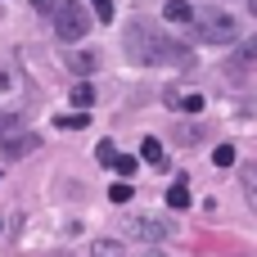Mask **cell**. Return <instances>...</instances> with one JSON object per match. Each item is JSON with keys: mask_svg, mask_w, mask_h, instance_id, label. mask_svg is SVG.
Wrapping results in <instances>:
<instances>
[{"mask_svg": "<svg viewBox=\"0 0 257 257\" xmlns=\"http://www.w3.org/2000/svg\"><path fill=\"white\" fill-rule=\"evenodd\" d=\"M122 50H126V59L131 63H190V50L185 45H176V41H167L154 23H145V18H136V23H126L122 27Z\"/></svg>", "mask_w": 257, "mask_h": 257, "instance_id": "obj_1", "label": "cell"}, {"mask_svg": "<svg viewBox=\"0 0 257 257\" xmlns=\"http://www.w3.org/2000/svg\"><path fill=\"white\" fill-rule=\"evenodd\" d=\"M194 36L208 41V45H226V41L239 36V18H235L230 9H203V14L194 18Z\"/></svg>", "mask_w": 257, "mask_h": 257, "instance_id": "obj_2", "label": "cell"}, {"mask_svg": "<svg viewBox=\"0 0 257 257\" xmlns=\"http://www.w3.org/2000/svg\"><path fill=\"white\" fill-rule=\"evenodd\" d=\"M54 32L59 41H81L90 32V14L81 0H59V14H54Z\"/></svg>", "mask_w": 257, "mask_h": 257, "instance_id": "obj_3", "label": "cell"}, {"mask_svg": "<svg viewBox=\"0 0 257 257\" xmlns=\"http://www.w3.org/2000/svg\"><path fill=\"white\" fill-rule=\"evenodd\" d=\"M126 230H131V235H140L145 244H163V239L172 235V226H167L163 217H149V212H140V217H131V221H126Z\"/></svg>", "mask_w": 257, "mask_h": 257, "instance_id": "obj_4", "label": "cell"}, {"mask_svg": "<svg viewBox=\"0 0 257 257\" xmlns=\"http://www.w3.org/2000/svg\"><path fill=\"white\" fill-rule=\"evenodd\" d=\"M36 136L27 131V126H18V131H9V136H0V154L5 158H23V154H36Z\"/></svg>", "mask_w": 257, "mask_h": 257, "instance_id": "obj_5", "label": "cell"}, {"mask_svg": "<svg viewBox=\"0 0 257 257\" xmlns=\"http://www.w3.org/2000/svg\"><path fill=\"white\" fill-rule=\"evenodd\" d=\"M23 90H27L23 72H18L14 63H0V104H14V99H18Z\"/></svg>", "mask_w": 257, "mask_h": 257, "instance_id": "obj_6", "label": "cell"}, {"mask_svg": "<svg viewBox=\"0 0 257 257\" xmlns=\"http://www.w3.org/2000/svg\"><path fill=\"white\" fill-rule=\"evenodd\" d=\"M163 18H167L172 27H194V18H199V14H194V9H190L185 0H167V9H163Z\"/></svg>", "mask_w": 257, "mask_h": 257, "instance_id": "obj_7", "label": "cell"}, {"mask_svg": "<svg viewBox=\"0 0 257 257\" xmlns=\"http://www.w3.org/2000/svg\"><path fill=\"white\" fill-rule=\"evenodd\" d=\"M68 68H72L77 77H90V72L99 68V54H95V50H77V54H68Z\"/></svg>", "mask_w": 257, "mask_h": 257, "instance_id": "obj_8", "label": "cell"}, {"mask_svg": "<svg viewBox=\"0 0 257 257\" xmlns=\"http://www.w3.org/2000/svg\"><path fill=\"white\" fill-rule=\"evenodd\" d=\"M72 104H77V113H86V108L95 104V86H90V81H77V86H72Z\"/></svg>", "mask_w": 257, "mask_h": 257, "instance_id": "obj_9", "label": "cell"}, {"mask_svg": "<svg viewBox=\"0 0 257 257\" xmlns=\"http://www.w3.org/2000/svg\"><path fill=\"white\" fill-rule=\"evenodd\" d=\"M167 208H176V212L190 208V190H185V181H172V185H167Z\"/></svg>", "mask_w": 257, "mask_h": 257, "instance_id": "obj_10", "label": "cell"}, {"mask_svg": "<svg viewBox=\"0 0 257 257\" xmlns=\"http://www.w3.org/2000/svg\"><path fill=\"white\" fill-rule=\"evenodd\" d=\"M239 185H244V194H248V203L257 208V163H244V172H239Z\"/></svg>", "mask_w": 257, "mask_h": 257, "instance_id": "obj_11", "label": "cell"}, {"mask_svg": "<svg viewBox=\"0 0 257 257\" xmlns=\"http://www.w3.org/2000/svg\"><path fill=\"white\" fill-rule=\"evenodd\" d=\"M90 257H122V244L117 239H95L90 244Z\"/></svg>", "mask_w": 257, "mask_h": 257, "instance_id": "obj_12", "label": "cell"}, {"mask_svg": "<svg viewBox=\"0 0 257 257\" xmlns=\"http://www.w3.org/2000/svg\"><path fill=\"white\" fill-rule=\"evenodd\" d=\"M54 126H63V131H81V126H90V117H86V113H63V117H54Z\"/></svg>", "mask_w": 257, "mask_h": 257, "instance_id": "obj_13", "label": "cell"}, {"mask_svg": "<svg viewBox=\"0 0 257 257\" xmlns=\"http://www.w3.org/2000/svg\"><path fill=\"white\" fill-rule=\"evenodd\" d=\"M167 104H172V108L181 104L185 113H199V108H203V95H181V99H176V95H167Z\"/></svg>", "mask_w": 257, "mask_h": 257, "instance_id": "obj_14", "label": "cell"}, {"mask_svg": "<svg viewBox=\"0 0 257 257\" xmlns=\"http://www.w3.org/2000/svg\"><path fill=\"white\" fill-rule=\"evenodd\" d=\"M95 158H99L104 167H117V158H122V154L113 149V140H99V149H95Z\"/></svg>", "mask_w": 257, "mask_h": 257, "instance_id": "obj_15", "label": "cell"}, {"mask_svg": "<svg viewBox=\"0 0 257 257\" xmlns=\"http://www.w3.org/2000/svg\"><path fill=\"white\" fill-rule=\"evenodd\" d=\"M140 154H145V163H154V167H163V145H158L154 136H149V140L140 145Z\"/></svg>", "mask_w": 257, "mask_h": 257, "instance_id": "obj_16", "label": "cell"}, {"mask_svg": "<svg viewBox=\"0 0 257 257\" xmlns=\"http://www.w3.org/2000/svg\"><path fill=\"white\" fill-rule=\"evenodd\" d=\"M212 163L217 167H235V145H217L212 149Z\"/></svg>", "mask_w": 257, "mask_h": 257, "instance_id": "obj_17", "label": "cell"}, {"mask_svg": "<svg viewBox=\"0 0 257 257\" xmlns=\"http://www.w3.org/2000/svg\"><path fill=\"white\" fill-rule=\"evenodd\" d=\"M108 199H113V203H117V208H122V203H131V199H136V194H131V185H126V181H117V185H113V190H108Z\"/></svg>", "mask_w": 257, "mask_h": 257, "instance_id": "obj_18", "label": "cell"}, {"mask_svg": "<svg viewBox=\"0 0 257 257\" xmlns=\"http://www.w3.org/2000/svg\"><path fill=\"white\" fill-rule=\"evenodd\" d=\"M136 167H140V158H131V154L117 158V176H136Z\"/></svg>", "mask_w": 257, "mask_h": 257, "instance_id": "obj_19", "label": "cell"}, {"mask_svg": "<svg viewBox=\"0 0 257 257\" xmlns=\"http://www.w3.org/2000/svg\"><path fill=\"white\" fill-rule=\"evenodd\" d=\"M32 9L45 14V18H54V14H59V0H32Z\"/></svg>", "mask_w": 257, "mask_h": 257, "instance_id": "obj_20", "label": "cell"}, {"mask_svg": "<svg viewBox=\"0 0 257 257\" xmlns=\"http://www.w3.org/2000/svg\"><path fill=\"white\" fill-rule=\"evenodd\" d=\"M90 9H95V18H104V23L113 18V0H90Z\"/></svg>", "mask_w": 257, "mask_h": 257, "instance_id": "obj_21", "label": "cell"}, {"mask_svg": "<svg viewBox=\"0 0 257 257\" xmlns=\"http://www.w3.org/2000/svg\"><path fill=\"white\" fill-rule=\"evenodd\" d=\"M239 59H244V63H253V59H257V36H253V41H244V50H239Z\"/></svg>", "mask_w": 257, "mask_h": 257, "instance_id": "obj_22", "label": "cell"}, {"mask_svg": "<svg viewBox=\"0 0 257 257\" xmlns=\"http://www.w3.org/2000/svg\"><path fill=\"white\" fill-rule=\"evenodd\" d=\"M248 9H253V18H257V0H248Z\"/></svg>", "mask_w": 257, "mask_h": 257, "instance_id": "obj_23", "label": "cell"}, {"mask_svg": "<svg viewBox=\"0 0 257 257\" xmlns=\"http://www.w3.org/2000/svg\"><path fill=\"white\" fill-rule=\"evenodd\" d=\"M145 257H163V253H145Z\"/></svg>", "mask_w": 257, "mask_h": 257, "instance_id": "obj_24", "label": "cell"}]
</instances>
